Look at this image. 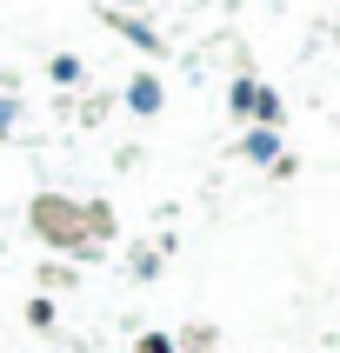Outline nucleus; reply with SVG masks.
<instances>
[{
	"label": "nucleus",
	"mask_w": 340,
	"mask_h": 353,
	"mask_svg": "<svg viewBox=\"0 0 340 353\" xmlns=\"http://www.w3.org/2000/svg\"><path fill=\"white\" fill-rule=\"evenodd\" d=\"M140 353H174V347H167L160 334H147V340H140Z\"/></svg>",
	"instance_id": "obj_1"
}]
</instances>
